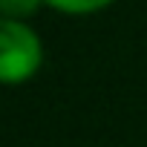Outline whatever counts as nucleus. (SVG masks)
<instances>
[{
	"instance_id": "obj_2",
	"label": "nucleus",
	"mask_w": 147,
	"mask_h": 147,
	"mask_svg": "<svg viewBox=\"0 0 147 147\" xmlns=\"http://www.w3.org/2000/svg\"><path fill=\"white\" fill-rule=\"evenodd\" d=\"M115 0H46V6L66 18H90L98 12H107Z\"/></svg>"
},
{
	"instance_id": "obj_3",
	"label": "nucleus",
	"mask_w": 147,
	"mask_h": 147,
	"mask_svg": "<svg viewBox=\"0 0 147 147\" xmlns=\"http://www.w3.org/2000/svg\"><path fill=\"white\" fill-rule=\"evenodd\" d=\"M43 6H46V0H0V15H3V20L29 23Z\"/></svg>"
},
{
	"instance_id": "obj_1",
	"label": "nucleus",
	"mask_w": 147,
	"mask_h": 147,
	"mask_svg": "<svg viewBox=\"0 0 147 147\" xmlns=\"http://www.w3.org/2000/svg\"><path fill=\"white\" fill-rule=\"evenodd\" d=\"M46 63L43 38L32 23L0 20V81L6 87L29 84Z\"/></svg>"
}]
</instances>
